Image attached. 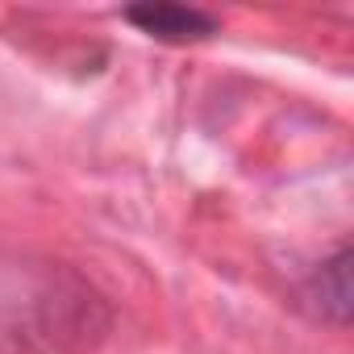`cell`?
Returning <instances> with one entry per match:
<instances>
[{
    "label": "cell",
    "mask_w": 354,
    "mask_h": 354,
    "mask_svg": "<svg viewBox=\"0 0 354 354\" xmlns=\"http://www.w3.org/2000/svg\"><path fill=\"white\" fill-rule=\"evenodd\" d=\"M125 21L158 42H201V38H213L221 30V21L213 13L192 9V5H171V0L133 5V9H125Z\"/></svg>",
    "instance_id": "obj_2"
},
{
    "label": "cell",
    "mask_w": 354,
    "mask_h": 354,
    "mask_svg": "<svg viewBox=\"0 0 354 354\" xmlns=\"http://www.w3.org/2000/svg\"><path fill=\"white\" fill-rule=\"evenodd\" d=\"M109 329V300L67 267L0 279V354H92Z\"/></svg>",
    "instance_id": "obj_1"
},
{
    "label": "cell",
    "mask_w": 354,
    "mask_h": 354,
    "mask_svg": "<svg viewBox=\"0 0 354 354\" xmlns=\"http://www.w3.org/2000/svg\"><path fill=\"white\" fill-rule=\"evenodd\" d=\"M346 263H350V250L342 246L300 288V300L329 325H346V317H350V271H346Z\"/></svg>",
    "instance_id": "obj_3"
}]
</instances>
